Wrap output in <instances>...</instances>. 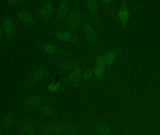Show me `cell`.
I'll return each instance as SVG.
<instances>
[{
	"instance_id": "obj_31",
	"label": "cell",
	"mask_w": 160,
	"mask_h": 135,
	"mask_svg": "<svg viewBox=\"0 0 160 135\" xmlns=\"http://www.w3.org/2000/svg\"><path fill=\"white\" fill-rule=\"evenodd\" d=\"M0 64H1V56H0Z\"/></svg>"
},
{
	"instance_id": "obj_6",
	"label": "cell",
	"mask_w": 160,
	"mask_h": 135,
	"mask_svg": "<svg viewBox=\"0 0 160 135\" xmlns=\"http://www.w3.org/2000/svg\"><path fill=\"white\" fill-rule=\"evenodd\" d=\"M50 68L48 66H43L34 71L30 75L22 89L25 90L47 77L50 72Z\"/></svg>"
},
{
	"instance_id": "obj_17",
	"label": "cell",
	"mask_w": 160,
	"mask_h": 135,
	"mask_svg": "<svg viewBox=\"0 0 160 135\" xmlns=\"http://www.w3.org/2000/svg\"><path fill=\"white\" fill-rule=\"evenodd\" d=\"M16 15L18 19L26 25L32 26L34 23L33 15L28 10H18Z\"/></svg>"
},
{
	"instance_id": "obj_25",
	"label": "cell",
	"mask_w": 160,
	"mask_h": 135,
	"mask_svg": "<svg viewBox=\"0 0 160 135\" xmlns=\"http://www.w3.org/2000/svg\"><path fill=\"white\" fill-rule=\"evenodd\" d=\"M93 76V70L91 68H88L84 70L82 75V80L88 81L91 79Z\"/></svg>"
},
{
	"instance_id": "obj_23",
	"label": "cell",
	"mask_w": 160,
	"mask_h": 135,
	"mask_svg": "<svg viewBox=\"0 0 160 135\" xmlns=\"http://www.w3.org/2000/svg\"><path fill=\"white\" fill-rule=\"evenodd\" d=\"M106 67L95 65L93 70V75L97 79H101L103 78L105 74Z\"/></svg>"
},
{
	"instance_id": "obj_14",
	"label": "cell",
	"mask_w": 160,
	"mask_h": 135,
	"mask_svg": "<svg viewBox=\"0 0 160 135\" xmlns=\"http://www.w3.org/2000/svg\"><path fill=\"white\" fill-rule=\"evenodd\" d=\"M38 115L43 118L55 117L60 116V113L56 108L51 105H45L39 107Z\"/></svg>"
},
{
	"instance_id": "obj_15",
	"label": "cell",
	"mask_w": 160,
	"mask_h": 135,
	"mask_svg": "<svg viewBox=\"0 0 160 135\" xmlns=\"http://www.w3.org/2000/svg\"><path fill=\"white\" fill-rule=\"evenodd\" d=\"M123 50L122 47H116L105 54L106 66L112 67L114 64L118 56L120 55Z\"/></svg>"
},
{
	"instance_id": "obj_20",
	"label": "cell",
	"mask_w": 160,
	"mask_h": 135,
	"mask_svg": "<svg viewBox=\"0 0 160 135\" xmlns=\"http://www.w3.org/2000/svg\"><path fill=\"white\" fill-rule=\"evenodd\" d=\"M22 131L24 135H36L37 125L31 119H28L24 121L22 125Z\"/></svg>"
},
{
	"instance_id": "obj_22",
	"label": "cell",
	"mask_w": 160,
	"mask_h": 135,
	"mask_svg": "<svg viewBox=\"0 0 160 135\" xmlns=\"http://www.w3.org/2000/svg\"><path fill=\"white\" fill-rule=\"evenodd\" d=\"M85 4L89 14L95 19L98 18V2L97 1H86Z\"/></svg>"
},
{
	"instance_id": "obj_21",
	"label": "cell",
	"mask_w": 160,
	"mask_h": 135,
	"mask_svg": "<svg viewBox=\"0 0 160 135\" xmlns=\"http://www.w3.org/2000/svg\"><path fill=\"white\" fill-rule=\"evenodd\" d=\"M105 12L112 18H115L116 15L114 7V2L111 0H102L101 1Z\"/></svg>"
},
{
	"instance_id": "obj_27",
	"label": "cell",
	"mask_w": 160,
	"mask_h": 135,
	"mask_svg": "<svg viewBox=\"0 0 160 135\" xmlns=\"http://www.w3.org/2000/svg\"><path fill=\"white\" fill-rule=\"evenodd\" d=\"M3 30L2 26L0 23V46L2 43V40L3 36Z\"/></svg>"
},
{
	"instance_id": "obj_2",
	"label": "cell",
	"mask_w": 160,
	"mask_h": 135,
	"mask_svg": "<svg viewBox=\"0 0 160 135\" xmlns=\"http://www.w3.org/2000/svg\"><path fill=\"white\" fill-rule=\"evenodd\" d=\"M37 128L41 135H65L58 121H41L37 124Z\"/></svg>"
},
{
	"instance_id": "obj_12",
	"label": "cell",
	"mask_w": 160,
	"mask_h": 135,
	"mask_svg": "<svg viewBox=\"0 0 160 135\" xmlns=\"http://www.w3.org/2000/svg\"><path fill=\"white\" fill-rule=\"evenodd\" d=\"M70 7V1L65 0L60 3L56 13V20L59 23L62 24L65 22L69 12Z\"/></svg>"
},
{
	"instance_id": "obj_10",
	"label": "cell",
	"mask_w": 160,
	"mask_h": 135,
	"mask_svg": "<svg viewBox=\"0 0 160 135\" xmlns=\"http://www.w3.org/2000/svg\"><path fill=\"white\" fill-rule=\"evenodd\" d=\"M55 6V3L53 1H48L40 7L38 10V15L44 22L49 21L54 12Z\"/></svg>"
},
{
	"instance_id": "obj_18",
	"label": "cell",
	"mask_w": 160,
	"mask_h": 135,
	"mask_svg": "<svg viewBox=\"0 0 160 135\" xmlns=\"http://www.w3.org/2000/svg\"><path fill=\"white\" fill-rule=\"evenodd\" d=\"M3 30L7 38L10 39L13 37L15 32V27L13 21L10 17H6L3 21Z\"/></svg>"
},
{
	"instance_id": "obj_4",
	"label": "cell",
	"mask_w": 160,
	"mask_h": 135,
	"mask_svg": "<svg viewBox=\"0 0 160 135\" xmlns=\"http://www.w3.org/2000/svg\"><path fill=\"white\" fill-rule=\"evenodd\" d=\"M86 62L79 58H67L60 61L57 65L59 70L63 73H68L79 68H84Z\"/></svg>"
},
{
	"instance_id": "obj_3",
	"label": "cell",
	"mask_w": 160,
	"mask_h": 135,
	"mask_svg": "<svg viewBox=\"0 0 160 135\" xmlns=\"http://www.w3.org/2000/svg\"><path fill=\"white\" fill-rule=\"evenodd\" d=\"M81 28L88 44L92 47L96 46L98 42V34L91 22L86 17H82Z\"/></svg>"
},
{
	"instance_id": "obj_13",
	"label": "cell",
	"mask_w": 160,
	"mask_h": 135,
	"mask_svg": "<svg viewBox=\"0 0 160 135\" xmlns=\"http://www.w3.org/2000/svg\"><path fill=\"white\" fill-rule=\"evenodd\" d=\"M130 13L128 8L127 2L122 1L121 2L120 9L118 12V17L122 29H125L128 24L129 18Z\"/></svg>"
},
{
	"instance_id": "obj_1",
	"label": "cell",
	"mask_w": 160,
	"mask_h": 135,
	"mask_svg": "<svg viewBox=\"0 0 160 135\" xmlns=\"http://www.w3.org/2000/svg\"><path fill=\"white\" fill-rule=\"evenodd\" d=\"M79 3L76 2L68 15L66 20V27L69 31L77 33L82 25L83 16H82Z\"/></svg>"
},
{
	"instance_id": "obj_7",
	"label": "cell",
	"mask_w": 160,
	"mask_h": 135,
	"mask_svg": "<svg viewBox=\"0 0 160 135\" xmlns=\"http://www.w3.org/2000/svg\"><path fill=\"white\" fill-rule=\"evenodd\" d=\"M46 34L49 36L55 38L56 39L66 42L74 44H78L81 42V40L78 37L66 31H47Z\"/></svg>"
},
{
	"instance_id": "obj_8",
	"label": "cell",
	"mask_w": 160,
	"mask_h": 135,
	"mask_svg": "<svg viewBox=\"0 0 160 135\" xmlns=\"http://www.w3.org/2000/svg\"><path fill=\"white\" fill-rule=\"evenodd\" d=\"M65 135H82L84 134V129L78 123L69 120L58 121Z\"/></svg>"
},
{
	"instance_id": "obj_9",
	"label": "cell",
	"mask_w": 160,
	"mask_h": 135,
	"mask_svg": "<svg viewBox=\"0 0 160 135\" xmlns=\"http://www.w3.org/2000/svg\"><path fill=\"white\" fill-rule=\"evenodd\" d=\"M83 71V68H81L68 73L63 77L61 84L76 87L79 86L82 80V75Z\"/></svg>"
},
{
	"instance_id": "obj_11",
	"label": "cell",
	"mask_w": 160,
	"mask_h": 135,
	"mask_svg": "<svg viewBox=\"0 0 160 135\" xmlns=\"http://www.w3.org/2000/svg\"><path fill=\"white\" fill-rule=\"evenodd\" d=\"M90 123L99 135H114L112 128L106 121L97 120L92 121Z\"/></svg>"
},
{
	"instance_id": "obj_5",
	"label": "cell",
	"mask_w": 160,
	"mask_h": 135,
	"mask_svg": "<svg viewBox=\"0 0 160 135\" xmlns=\"http://www.w3.org/2000/svg\"><path fill=\"white\" fill-rule=\"evenodd\" d=\"M58 98V96L54 95H32L24 98L22 100V103L26 106L32 108L40 106L47 103L56 101Z\"/></svg>"
},
{
	"instance_id": "obj_26",
	"label": "cell",
	"mask_w": 160,
	"mask_h": 135,
	"mask_svg": "<svg viewBox=\"0 0 160 135\" xmlns=\"http://www.w3.org/2000/svg\"><path fill=\"white\" fill-rule=\"evenodd\" d=\"M61 82L52 83L48 86V89L51 91H55L60 87L61 85Z\"/></svg>"
},
{
	"instance_id": "obj_30",
	"label": "cell",
	"mask_w": 160,
	"mask_h": 135,
	"mask_svg": "<svg viewBox=\"0 0 160 135\" xmlns=\"http://www.w3.org/2000/svg\"><path fill=\"white\" fill-rule=\"evenodd\" d=\"M82 135H87V134H85L84 133V134H83Z\"/></svg>"
},
{
	"instance_id": "obj_16",
	"label": "cell",
	"mask_w": 160,
	"mask_h": 135,
	"mask_svg": "<svg viewBox=\"0 0 160 135\" xmlns=\"http://www.w3.org/2000/svg\"><path fill=\"white\" fill-rule=\"evenodd\" d=\"M16 116V111L14 109L8 111L5 114L2 120L1 129L2 130H6L11 127L15 122Z\"/></svg>"
},
{
	"instance_id": "obj_19",
	"label": "cell",
	"mask_w": 160,
	"mask_h": 135,
	"mask_svg": "<svg viewBox=\"0 0 160 135\" xmlns=\"http://www.w3.org/2000/svg\"><path fill=\"white\" fill-rule=\"evenodd\" d=\"M38 46L42 51L48 54L54 55H63L66 54V53L59 49L57 46L54 44H50V43H43V44H38Z\"/></svg>"
},
{
	"instance_id": "obj_28",
	"label": "cell",
	"mask_w": 160,
	"mask_h": 135,
	"mask_svg": "<svg viewBox=\"0 0 160 135\" xmlns=\"http://www.w3.org/2000/svg\"><path fill=\"white\" fill-rule=\"evenodd\" d=\"M6 3H7L8 5H9L15 6L18 4V2L17 1H6Z\"/></svg>"
},
{
	"instance_id": "obj_29",
	"label": "cell",
	"mask_w": 160,
	"mask_h": 135,
	"mask_svg": "<svg viewBox=\"0 0 160 135\" xmlns=\"http://www.w3.org/2000/svg\"><path fill=\"white\" fill-rule=\"evenodd\" d=\"M2 131L1 128H0V135H2Z\"/></svg>"
},
{
	"instance_id": "obj_24",
	"label": "cell",
	"mask_w": 160,
	"mask_h": 135,
	"mask_svg": "<svg viewBox=\"0 0 160 135\" xmlns=\"http://www.w3.org/2000/svg\"><path fill=\"white\" fill-rule=\"evenodd\" d=\"M95 65L102 66L107 67L106 65V59H105V54H102L99 55L95 60Z\"/></svg>"
}]
</instances>
